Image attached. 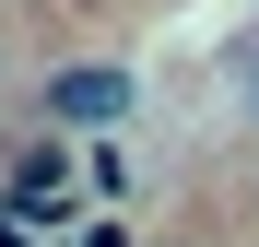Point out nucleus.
Instances as JSON below:
<instances>
[{
  "mask_svg": "<svg viewBox=\"0 0 259 247\" xmlns=\"http://www.w3.org/2000/svg\"><path fill=\"white\" fill-rule=\"evenodd\" d=\"M59 200H71V165H59V141H48V153H24V165H12V212L35 224V212H59Z\"/></svg>",
  "mask_w": 259,
  "mask_h": 247,
  "instance_id": "obj_1",
  "label": "nucleus"
},
{
  "mask_svg": "<svg viewBox=\"0 0 259 247\" xmlns=\"http://www.w3.org/2000/svg\"><path fill=\"white\" fill-rule=\"evenodd\" d=\"M236 94H247V118H259V47H247V59H236Z\"/></svg>",
  "mask_w": 259,
  "mask_h": 247,
  "instance_id": "obj_2",
  "label": "nucleus"
},
{
  "mask_svg": "<svg viewBox=\"0 0 259 247\" xmlns=\"http://www.w3.org/2000/svg\"><path fill=\"white\" fill-rule=\"evenodd\" d=\"M0 247H35V235H24V212H0Z\"/></svg>",
  "mask_w": 259,
  "mask_h": 247,
  "instance_id": "obj_3",
  "label": "nucleus"
}]
</instances>
